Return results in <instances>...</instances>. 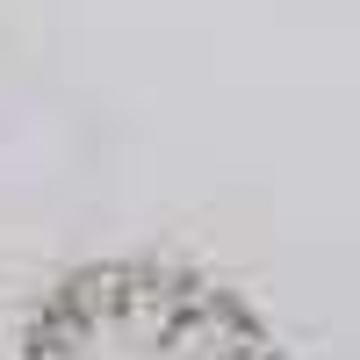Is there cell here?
Returning a JSON list of instances; mask_svg holds the SVG:
<instances>
[{"mask_svg": "<svg viewBox=\"0 0 360 360\" xmlns=\"http://www.w3.org/2000/svg\"><path fill=\"white\" fill-rule=\"evenodd\" d=\"M22 360H266V332L231 288L188 266L115 259L51 288Z\"/></svg>", "mask_w": 360, "mask_h": 360, "instance_id": "1", "label": "cell"}]
</instances>
